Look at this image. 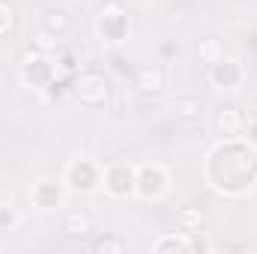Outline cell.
Segmentation results:
<instances>
[{
	"instance_id": "6da1fadb",
	"label": "cell",
	"mask_w": 257,
	"mask_h": 254,
	"mask_svg": "<svg viewBox=\"0 0 257 254\" xmlns=\"http://www.w3.org/2000/svg\"><path fill=\"white\" fill-rule=\"evenodd\" d=\"M206 180L221 194H245L257 183V150L239 138H224L206 156Z\"/></svg>"
},
{
	"instance_id": "7a4b0ae2",
	"label": "cell",
	"mask_w": 257,
	"mask_h": 254,
	"mask_svg": "<svg viewBox=\"0 0 257 254\" xmlns=\"http://www.w3.org/2000/svg\"><path fill=\"white\" fill-rule=\"evenodd\" d=\"M72 93L78 96L81 105H87V108H102V105L108 102V78H105L99 69L75 72Z\"/></svg>"
},
{
	"instance_id": "3957f363",
	"label": "cell",
	"mask_w": 257,
	"mask_h": 254,
	"mask_svg": "<svg viewBox=\"0 0 257 254\" xmlns=\"http://www.w3.org/2000/svg\"><path fill=\"white\" fill-rule=\"evenodd\" d=\"M96 30L105 42H123L128 36V15L120 6H108V9H102Z\"/></svg>"
},
{
	"instance_id": "277c9868",
	"label": "cell",
	"mask_w": 257,
	"mask_h": 254,
	"mask_svg": "<svg viewBox=\"0 0 257 254\" xmlns=\"http://www.w3.org/2000/svg\"><path fill=\"white\" fill-rule=\"evenodd\" d=\"M54 75H57V66L51 63L45 54H33L24 69H21V78L30 84V87H36V90H45L51 81H54Z\"/></svg>"
},
{
	"instance_id": "5b68a950",
	"label": "cell",
	"mask_w": 257,
	"mask_h": 254,
	"mask_svg": "<svg viewBox=\"0 0 257 254\" xmlns=\"http://www.w3.org/2000/svg\"><path fill=\"white\" fill-rule=\"evenodd\" d=\"M168 189V174L159 165H144L141 171H135V191L144 197H159Z\"/></svg>"
},
{
	"instance_id": "8992f818",
	"label": "cell",
	"mask_w": 257,
	"mask_h": 254,
	"mask_svg": "<svg viewBox=\"0 0 257 254\" xmlns=\"http://www.w3.org/2000/svg\"><path fill=\"white\" fill-rule=\"evenodd\" d=\"M96 183H99V171H96L93 162L78 159V162H72V165L66 168V186L72 191H93Z\"/></svg>"
},
{
	"instance_id": "52a82bcc",
	"label": "cell",
	"mask_w": 257,
	"mask_h": 254,
	"mask_svg": "<svg viewBox=\"0 0 257 254\" xmlns=\"http://www.w3.org/2000/svg\"><path fill=\"white\" fill-rule=\"evenodd\" d=\"M209 78H212L215 87L233 90V87H239V81H242V69H239V63H233V60L218 57V60L212 63V69H209Z\"/></svg>"
},
{
	"instance_id": "ba28073f",
	"label": "cell",
	"mask_w": 257,
	"mask_h": 254,
	"mask_svg": "<svg viewBox=\"0 0 257 254\" xmlns=\"http://www.w3.org/2000/svg\"><path fill=\"white\" fill-rule=\"evenodd\" d=\"M105 186L114 197H126L135 191V168L132 165H114L105 177Z\"/></svg>"
},
{
	"instance_id": "9c48e42d",
	"label": "cell",
	"mask_w": 257,
	"mask_h": 254,
	"mask_svg": "<svg viewBox=\"0 0 257 254\" xmlns=\"http://www.w3.org/2000/svg\"><path fill=\"white\" fill-rule=\"evenodd\" d=\"M135 87L144 93V96H156V93H162V87H165V72H162V66H141L138 72H135Z\"/></svg>"
},
{
	"instance_id": "30bf717a",
	"label": "cell",
	"mask_w": 257,
	"mask_h": 254,
	"mask_svg": "<svg viewBox=\"0 0 257 254\" xmlns=\"http://www.w3.org/2000/svg\"><path fill=\"white\" fill-rule=\"evenodd\" d=\"M215 126H218V132H221L224 138H239L242 129H245V117H242L239 108L227 105V108H221V111L215 114Z\"/></svg>"
},
{
	"instance_id": "8fae6325",
	"label": "cell",
	"mask_w": 257,
	"mask_h": 254,
	"mask_svg": "<svg viewBox=\"0 0 257 254\" xmlns=\"http://www.w3.org/2000/svg\"><path fill=\"white\" fill-rule=\"evenodd\" d=\"M60 200H63V189H60V183L42 180V183L33 186V203H36V206H42V209H54V206H60Z\"/></svg>"
},
{
	"instance_id": "7c38bea8",
	"label": "cell",
	"mask_w": 257,
	"mask_h": 254,
	"mask_svg": "<svg viewBox=\"0 0 257 254\" xmlns=\"http://www.w3.org/2000/svg\"><path fill=\"white\" fill-rule=\"evenodd\" d=\"M174 111H177V117H180V120L192 123V120H197V117H200L203 102H200L197 96H180V99L174 102Z\"/></svg>"
},
{
	"instance_id": "4fadbf2b",
	"label": "cell",
	"mask_w": 257,
	"mask_h": 254,
	"mask_svg": "<svg viewBox=\"0 0 257 254\" xmlns=\"http://www.w3.org/2000/svg\"><path fill=\"white\" fill-rule=\"evenodd\" d=\"M153 251L156 254H177V251H192V245H189V239L186 236H162L156 245H153Z\"/></svg>"
},
{
	"instance_id": "5bb4252c",
	"label": "cell",
	"mask_w": 257,
	"mask_h": 254,
	"mask_svg": "<svg viewBox=\"0 0 257 254\" xmlns=\"http://www.w3.org/2000/svg\"><path fill=\"white\" fill-rule=\"evenodd\" d=\"M177 221H180L183 230L194 233V230H200V224H203V212H200L197 206H186V209L177 212Z\"/></svg>"
},
{
	"instance_id": "9a60e30c",
	"label": "cell",
	"mask_w": 257,
	"mask_h": 254,
	"mask_svg": "<svg viewBox=\"0 0 257 254\" xmlns=\"http://www.w3.org/2000/svg\"><path fill=\"white\" fill-rule=\"evenodd\" d=\"M63 230L66 233H72V236L93 230V227H90V215H84V212H69V215L63 218Z\"/></svg>"
},
{
	"instance_id": "2e32d148",
	"label": "cell",
	"mask_w": 257,
	"mask_h": 254,
	"mask_svg": "<svg viewBox=\"0 0 257 254\" xmlns=\"http://www.w3.org/2000/svg\"><path fill=\"white\" fill-rule=\"evenodd\" d=\"M15 21H18V15H15V9L9 6V0H0V39L12 36Z\"/></svg>"
},
{
	"instance_id": "e0dca14e",
	"label": "cell",
	"mask_w": 257,
	"mask_h": 254,
	"mask_svg": "<svg viewBox=\"0 0 257 254\" xmlns=\"http://www.w3.org/2000/svg\"><path fill=\"white\" fill-rule=\"evenodd\" d=\"M33 48H36V51H42V54H45V51H54V48H57V36H54L51 30L39 27V30H36V36H33Z\"/></svg>"
},
{
	"instance_id": "ac0fdd59",
	"label": "cell",
	"mask_w": 257,
	"mask_h": 254,
	"mask_svg": "<svg viewBox=\"0 0 257 254\" xmlns=\"http://www.w3.org/2000/svg\"><path fill=\"white\" fill-rule=\"evenodd\" d=\"M90 248H93V251H123L126 242H123L120 236H96V239L90 242Z\"/></svg>"
},
{
	"instance_id": "d6986e66",
	"label": "cell",
	"mask_w": 257,
	"mask_h": 254,
	"mask_svg": "<svg viewBox=\"0 0 257 254\" xmlns=\"http://www.w3.org/2000/svg\"><path fill=\"white\" fill-rule=\"evenodd\" d=\"M42 27L51 30L54 36H63L66 30H69V18H66V12H48V18H45Z\"/></svg>"
},
{
	"instance_id": "ffe728a7",
	"label": "cell",
	"mask_w": 257,
	"mask_h": 254,
	"mask_svg": "<svg viewBox=\"0 0 257 254\" xmlns=\"http://www.w3.org/2000/svg\"><path fill=\"white\" fill-rule=\"evenodd\" d=\"M15 209H9V206H0V230H9L12 224H15Z\"/></svg>"
},
{
	"instance_id": "44dd1931",
	"label": "cell",
	"mask_w": 257,
	"mask_h": 254,
	"mask_svg": "<svg viewBox=\"0 0 257 254\" xmlns=\"http://www.w3.org/2000/svg\"><path fill=\"white\" fill-rule=\"evenodd\" d=\"M215 48H218V45H215V39H206V42L200 45V54H203L209 63H215V60H218V57H215Z\"/></svg>"
},
{
	"instance_id": "7402d4cb",
	"label": "cell",
	"mask_w": 257,
	"mask_h": 254,
	"mask_svg": "<svg viewBox=\"0 0 257 254\" xmlns=\"http://www.w3.org/2000/svg\"><path fill=\"white\" fill-rule=\"evenodd\" d=\"M111 63H114V69H117L120 75H132V63H128V60L123 57V54H117V57H114Z\"/></svg>"
},
{
	"instance_id": "603a6c76",
	"label": "cell",
	"mask_w": 257,
	"mask_h": 254,
	"mask_svg": "<svg viewBox=\"0 0 257 254\" xmlns=\"http://www.w3.org/2000/svg\"><path fill=\"white\" fill-rule=\"evenodd\" d=\"M57 63H60V69H63V72H78V60H75V54H63Z\"/></svg>"
},
{
	"instance_id": "cb8c5ba5",
	"label": "cell",
	"mask_w": 257,
	"mask_h": 254,
	"mask_svg": "<svg viewBox=\"0 0 257 254\" xmlns=\"http://www.w3.org/2000/svg\"><path fill=\"white\" fill-rule=\"evenodd\" d=\"M242 132H245V141H248V144H254V147H257V120H248Z\"/></svg>"
},
{
	"instance_id": "d4e9b609",
	"label": "cell",
	"mask_w": 257,
	"mask_h": 254,
	"mask_svg": "<svg viewBox=\"0 0 257 254\" xmlns=\"http://www.w3.org/2000/svg\"><path fill=\"white\" fill-rule=\"evenodd\" d=\"M189 245H192V251H209V242L206 239H197V236L189 239Z\"/></svg>"
}]
</instances>
